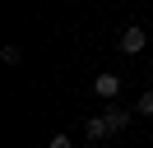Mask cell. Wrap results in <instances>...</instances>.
I'll return each instance as SVG.
<instances>
[{"instance_id": "cell-1", "label": "cell", "mask_w": 153, "mask_h": 148, "mask_svg": "<svg viewBox=\"0 0 153 148\" xmlns=\"http://www.w3.org/2000/svg\"><path fill=\"white\" fill-rule=\"evenodd\" d=\"M144 42H149V37H144V28H125V33H121V42H116V46H121L125 56H139V51H144Z\"/></svg>"}, {"instance_id": "cell-2", "label": "cell", "mask_w": 153, "mask_h": 148, "mask_svg": "<svg viewBox=\"0 0 153 148\" xmlns=\"http://www.w3.org/2000/svg\"><path fill=\"white\" fill-rule=\"evenodd\" d=\"M93 92H97V97H107V102H111L116 92H121V79H116V74H97V79H93Z\"/></svg>"}, {"instance_id": "cell-3", "label": "cell", "mask_w": 153, "mask_h": 148, "mask_svg": "<svg viewBox=\"0 0 153 148\" xmlns=\"http://www.w3.org/2000/svg\"><path fill=\"white\" fill-rule=\"evenodd\" d=\"M107 125H111V134H121V130L130 125V111H121V107H111V111H107Z\"/></svg>"}, {"instance_id": "cell-4", "label": "cell", "mask_w": 153, "mask_h": 148, "mask_svg": "<svg viewBox=\"0 0 153 148\" xmlns=\"http://www.w3.org/2000/svg\"><path fill=\"white\" fill-rule=\"evenodd\" d=\"M107 134H111L107 116H93V120H88V139H93V144H97V139H107Z\"/></svg>"}, {"instance_id": "cell-5", "label": "cell", "mask_w": 153, "mask_h": 148, "mask_svg": "<svg viewBox=\"0 0 153 148\" xmlns=\"http://www.w3.org/2000/svg\"><path fill=\"white\" fill-rule=\"evenodd\" d=\"M134 111H139V116H153V92H144V97H139V107H134Z\"/></svg>"}, {"instance_id": "cell-6", "label": "cell", "mask_w": 153, "mask_h": 148, "mask_svg": "<svg viewBox=\"0 0 153 148\" xmlns=\"http://www.w3.org/2000/svg\"><path fill=\"white\" fill-rule=\"evenodd\" d=\"M47 148H74V144H70V139H65V134H56V139H51V144H47Z\"/></svg>"}]
</instances>
